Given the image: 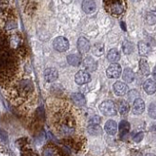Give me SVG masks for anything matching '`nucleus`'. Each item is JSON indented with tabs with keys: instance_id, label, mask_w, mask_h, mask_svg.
Segmentation results:
<instances>
[{
	"instance_id": "nucleus-17",
	"label": "nucleus",
	"mask_w": 156,
	"mask_h": 156,
	"mask_svg": "<svg viewBox=\"0 0 156 156\" xmlns=\"http://www.w3.org/2000/svg\"><path fill=\"white\" fill-rule=\"evenodd\" d=\"M105 130L108 135L110 136H114L117 133V130H118V126L117 123L114 120H107L105 124Z\"/></svg>"
},
{
	"instance_id": "nucleus-30",
	"label": "nucleus",
	"mask_w": 156,
	"mask_h": 156,
	"mask_svg": "<svg viewBox=\"0 0 156 156\" xmlns=\"http://www.w3.org/2000/svg\"><path fill=\"white\" fill-rule=\"evenodd\" d=\"M21 156H39V155H38L32 148H30V147H27V146H24V147L22 148Z\"/></svg>"
},
{
	"instance_id": "nucleus-5",
	"label": "nucleus",
	"mask_w": 156,
	"mask_h": 156,
	"mask_svg": "<svg viewBox=\"0 0 156 156\" xmlns=\"http://www.w3.org/2000/svg\"><path fill=\"white\" fill-rule=\"evenodd\" d=\"M42 156H68L62 148L54 143H48L42 149Z\"/></svg>"
},
{
	"instance_id": "nucleus-26",
	"label": "nucleus",
	"mask_w": 156,
	"mask_h": 156,
	"mask_svg": "<svg viewBox=\"0 0 156 156\" xmlns=\"http://www.w3.org/2000/svg\"><path fill=\"white\" fill-rule=\"evenodd\" d=\"M138 48H139V53H140V55L141 57H144L146 55H148V53L150 51L149 46L145 42H144V41H140L139 42Z\"/></svg>"
},
{
	"instance_id": "nucleus-7",
	"label": "nucleus",
	"mask_w": 156,
	"mask_h": 156,
	"mask_svg": "<svg viewBox=\"0 0 156 156\" xmlns=\"http://www.w3.org/2000/svg\"><path fill=\"white\" fill-rule=\"evenodd\" d=\"M53 47L58 52H66L69 48V42L63 36L56 37L53 41Z\"/></svg>"
},
{
	"instance_id": "nucleus-8",
	"label": "nucleus",
	"mask_w": 156,
	"mask_h": 156,
	"mask_svg": "<svg viewBox=\"0 0 156 156\" xmlns=\"http://www.w3.org/2000/svg\"><path fill=\"white\" fill-rule=\"evenodd\" d=\"M122 74V68L118 63H111L106 69V75L108 78L112 79H117Z\"/></svg>"
},
{
	"instance_id": "nucleus-2",
	"label": "nucleus",
	"mask_w": 156,
	"mask_h": 156,
	"mask_svg": "<svg viewBox=\"0 0 156 156\" xmlns=\"http://www.w3.org/2000/svg\"><path fill=\"white\" fill-rule=\"evenodd\" d=\"M19 70V58L9 38L0 32V84L8 86L14 81Z\"/></svg>"
},
{
	"instance_id": "nucleus-14",
	"label": "nucleus",
	"mask_w": 156,
	"mask_h": 156,
	"mask_svg": "<svg viewBox=\"0 0 156 156\" xmlns=\"http://www.w3.org/2000/svg\"><path fill=\"white\" fill-rule=\"evenodd\" d=\"M82 9L86 14H93L96 12L97 5L94 0H83Z\"/></svg>"
},
{
	"instance_id": "nucleus-37",
	"label": "nucleus",
	"mask_w": 156,
	"mask_h": 156,
	"mask_svg": "<svg viewBox=\"0 0 156 156\" xmlns=\"http://www.w3.org/2000/svg\"><path fill=\"white\" fill-rule=\"evenodd\" d=\"M131 1H133V2H140V0H131Z\"/></svg>"
},
{
	"instance_id": "nucleus-11",
	"label": "nucleus",
	"mask_w": 156,
	"mask_h": 156,
	"mask_svg": "<svg viewBox=\"0 0 156 156\" xmlns=\"http://www.w3.org/2000/svg\"><path fill=\"white\" fill-rule=\"evenodd\" d=\"M58 72L56 68L54 67H48L44 70V78H45L46 82H54L58 79Z\"/></svg>"
},
{
	"instance_id": "nucleus-34",
	"label": "nucleus",
	"mask_w": 156,
	"mask_h": 156,
	"mask_svg": "<svg viewBox=\"0 0 156 156\" xmlns=\"http://www.w3.org/2000/svg\"><path fill=\"white\" fill-rule=\"evenodd\" d=\"M144 134L143 133V132H140V133H139V134H136L135 136H134V141L135 143H140V141H141L143 140V139H144Z\"/></svg>"
},
{
	"instance_id": "nucleus-32",
	"label": "nucleus",
	"mask_w": 156,
	"mask_h": 156,
	"mask_svg": "<svg viewBox=\"0 0 156 156\" xmlns=\"http://www.w3.org/2000/svg\"><path fill=\"white\" fill-rule=\"evenodd\" d=\"M0 140H1L3 143L7 144L8 140H9V138H8V134L6 131H4L2 128H0Z\"/></svg>"
},
{
	"instance_id": "nucleus-22",
	"label": "nucleus",
	"mask_w": 156,
	"mask_h": 156,
	"mask_svg": "<svg viewBox=\"0 0 156 156\" xmlns=\"http://www.w3.org/2000/svg\"><path fill=\"white\" fill-rule=\"evenodd\" d=\"M66 60H67V62L72 66H80V63H81V58L79 55H77V54H70V55L67 56Z\"/></svg>"
},
{
	"instance_id": "nucleus-19",
	"label": "nucleus",
	"mask_w": 156,
	"mask_h": 156,
	"mask_svg": "<svg viewBox=\"0 0 156 156\" xmlns=\"http://www.w3.org/2000/svg\"><path fill=\"white\" fill-rule=\"evenodd\" d=\"M117 111H119V113L121 115H127L130 111V105L128 104V101L125 100H121L118 101L117 105Z\"/></svg>"
},
{
	"instance_id": "nucleus-1",
	"label": "nucleus",
	"mask_w": 156,
	"mask_h": 156,
	"mask_svg": "<svg viewBox=\"0 0 156 156\" xmlns=\"http://www.w3.org/2000/svg\"><path fill=\"white\" fill-rule=\"evenodd\" d=\"M48 124L57 136L66 139L81 138L83 119L79 109L70 102L54 99L48 102Z\"/></svg>"
},
{
	"instance_id": "nucleus-15",
	"label": "nucleus",
	"mask_w": 156,
	"mask_h": 156,
	"mask_svg": "<svg viewBox=\"0 0 156 156\" xmlns=\"http://www.w3.org/2000/svg\"><path fill=\"white\" fill-rule=\"evenodd\" d=\"M113 91L115 93V95L117 96H124L127 91H128V87L125 84V83L121 82V81H117L113 84Z\"/></svg>"
},
{
	"instance_id": "nucleus-10",
	"label": "nucleus",
	"mask_w": 156,
	"mask_h": 156,
	"mask_svg": "<svg viewBox=\"0 0 156 156\" xmlns=\"http://www.w3.org/2000/svg\"><path fill=\"white\" fill-rule=\"evenodd\" d=\"M144 109H145V104L144 100H141L139 98V99L134 101L133 106H132V112H133L135 115L143 114L144 112Z\"/></svg>"
},
{
	"instance_id": "nucleus-12",
	"label": "nucleus",
	"mask_w": 156,
	"mask_h": 156,
	"mask_svg": "<svg viewBox=\"0 0 156 156\" xmlns=\"http://www.w3.org/2000/svg\"><path fill=\"white\" fill-rule=\"evenodd\" d=\"M77 48L81 54H86L89 52L91 49L90 42L88 41L85 37H79L77 41Z\"/></svg>"
},
{
	"instance_id": "nucleus-16",
	"label": "nucleus",
	"mask_w": 156,
	"mask_h": 156,
	"mask_svg": "<svg viewBox=\"0 0 156 156\" xmlns=\"http://www.w3.org/2000/svg\"><path fill=\"white\" fill-rule=\"evenodd\" d=\"M143 88L147 95H153L156 92V83L152 79H146L144 83Z\"/></svg>"
},
{
	"instance_id": "nucleus-29",
	"label": "nucleus",
	"mask_w": 156,
	"mask_h": 156,
	"mask_svg": "<svg viewBox=\"0 0 156 156\" xmlns=\"http://www.w3.org/2000/svg\"><path fill=\"white\" fill-rule=\"evenodd\" d=\"M146 23L148 24H154L156 23V12L155 11H150L146 14Z\"/></svg>"
},
{
	"instance_id": "nucleus-20",
	"label": "nucleus",
	"mask_w": 156,
	"mask_h": 156,
	"mask_svg": "<svg viewBox=\"0 0 156 156\" xmlns=\"http://www.w3.org/2000/svg\"><path fill=\"white\" fill-rule=\"evenodd\" d=\"M122 78L127 83H132L135 79V73L130 67H126L122 72Z\"/></svg>"
},
{
	"instance_id": "nucleus-4",
	"label": "nucleus",
	"mask_w": 156,
	"mask_h": 156,
	"mask_svg": "<svg viewBox=\"0 0 156 156\" xmlns=\"http://www.w3.org/2000/svg\"><path fill=\"white\" fill-rule=\"evenodd\" d=\"M126 6V0H104L105 11L113 17H118L123 14Z\"/></svg>"
},
{
	"instance_id": "nucleus-23",
	"label": "nucleus",
	"mask_w": 156,
	"mask_h": 156,
	"mask_svg": "<svg viewBox=\"0 0 156 156\" xmlns=\"http://www.w3.org/2000/svg\"><path fill=\"white\" fill-rule=\"evenodd\" d=\"M130 131V123L126 120H122L119 124V135L120 136H123L127 135Z\"/></svg>"
},
{
	"instance_id": "nucleus-28",
	"label": "nucleus",
	"mask_w": 156,
	"mask_h": 156,
	"mask_svg": "<svg viewBox=\"0 0 156 156\" xmlns=\"http://www.w3.org/2000/svg\"><path fill=\"white\" fill-rule=\"evenodd\" d=\"M122 48H123V52L126 54V55H130L134 50V45L130 41H124L123 45H122Z\"/></svg>"
},
{
	"instance_id": "nucleus-18",
	"label": "nucleus",
	"mask_w": 156,
	"mask_h": 156,
	"mask_svg": "<svg viewBox=\"0 0 156 156\" xmlns=\"http://www.w3.org/2000/svg\"><path fill=\"white\" fill-rule=\"evenodd\" d=\"M71 100L73 104L77 106H84L86 105V99L80 93H73L71 95Z\"/></svg>"
},
{
	"instance_id": "nucleus-9",
	"label": "nucleus",
	"mask_w": 156,
	"mask_h": 156,
	"mask_svg": "<svg viewBox=\"0 0 156 156\" xmlns=\"http://www.w3.org/2000/svg\"><path fill=\"white\" fill-rule=\"evenodd\" d=\"M74 80L78 85H84L86 83L90 82L91 75L89 74V72H87L86 70H79L75 74Z\"/></svg>"
},
{
	"instance_id": "nucleus-33",
	"label": "nucleus",
	"mask_w": 156,
	"mask_h": 156,
	"mask_svg": "<svg viewBox=\"0 0 156 156\" xmlns=\"http://www.w3.org/2000/svg\"><path fill=\"white\" fill-rule=\"evenodd\" d=\"M100 123H101V117L98 115L92 116L89 119V124L91 125H100Z\"/></svg>"
},
{
	"instance_id": "nucleus-25",
	"label": "nucleus",
	"mask_w": 156,
	"mask_h": 156,
	"mask_svg": "<svg viewBox=\"0 0 156 156\" xmlns=\"http://www.w3.org/2000/svg\"><path fill=\"white\" fill-rule=\"evenodd\" d=\"M88 133L92 136H100L102 134V129L100 125H88Z\"/></svg>"
},
{
	"instance_id": "nucleus-21",
	"label": "nucleus",
	"mask_w": 156,
	"mask_h": 156,
	"mask_svg": "<svg viewBox=\"0 0 156 156\" xmlns=\"http://www.w3.org/2000/svg\"><path fill=\"white\" fill-rule=\"evenodd\" d=\"M107 60L110 62H117L120 60V52L117 49H111L107 53Z\"/></svg>"
},
{
	"instance_id": "nucleus-3",
	"label": "nucleus",
	"mask_w": 156,
	"mask_h": 156,
	"mask_svg": "<svg viewBox=\"0 0 156 156\" xmlns=\"http://www.w3.org/2000/svg\"><path fill=\"white\" fill-rule=\"evenodd\" d=\"M34 91V84L30 79H22L14 86V95L22 100L27 99Z\"/></svg>"
},
{
	"instance_id": "nucleus-35",
	"label": "nucleus",
	"mask_w": 156,
	"mask_h": 156,
	"mask_svg": "<svg viewBox=\"0 0 156 156\" xmlns=\"http://www.w3.org/2000/svg\"><path fill=\"white\" fill-rule=\"evenodd\" d=\"M152 75H153V78L156 80V66L154 67V69H153V71H152Z\"/></svg>"
},
{
	"instance_id": "nucleus-24",
	"label": "nucleus",
	"mask_w": 156,
	"mask_h": 156,
	"mask_svg": "<svg viewBox=\"0 0 156 156\" xmlns=\"http://www.w3.org/2000/svg\"><path fill=\"white\" fill-rule=\"evenodd\" d=\"M140 70L143 75H149L150 74V68L148 66V62L144 58H141L140 61Z\"/></svg>"
},
{
	"instance_id": "nucleus-27",
	"label": "nucleus",
	"mask_w": 156,
	"mask_h": 156,
	"mask_svg": "<svg viewBox=\"0 0 156 156\" xmlns=\"http://www.w3.org/2000/svg\"><path fill=\"white\" fill-rule=\"evenodd\" d=\"M93 54L94 55H96L97 57H101L104 55L105 53V46L104 44L101 43H97L94 45V47H93Z\"/></svg>"
},
{
	"instance_id": "nucleus-13",
	"label": "nucleus",
	"mask_w": 156,
	"mask_h": 156,
	"mask_svg": "<svg viewBox=\"0 0 156 156\" xmlns=\"http://www.w3.org/2000/svg\"><path fill=\"white\" fill-rule=\"evenodd\" d=\"M83 68H84L87 72L95 71L98 68V63L92 57H87L84 60V62H83Z\"/></svg>"
},
{
	"instance_id": "nucleus-6",
	"label": "nucleus",
	"mask_w": 156,
	"mask_h": 156,
	"mask_svg": "<svg viewBox=\"0 0 156 156\" xmlns=\"http://www.w3.org/2000/svg\"><path fill=\"white\" fill-rule=\"evenodd\" d=\"M100 111L104 115L106 116H113L117 113V108L115 104L112 101H104L101 102L99 106Z\"/></svg>"
},
{
	"instance_id": "nucleus-36",
	"label": "nucleus",
	"mask_w": 156,
	"mask_h": 156,
	"mask_svg": "<svg viewBox=\"0 0 156 156\" xmlns=\"http://www.w3.org/2000/svg\"><path fill=\"white\" fill-rule=\"evenodd\" d=\"M145 156H156L155 154H153V153H147Z\"/></svg>"
},
{
	"instance_id": "nucleus-31",
	"label": "nucleus",
	"mask_w": 156,
	"mask_h": 156,
	"mask_svg": "<svg viewBox=\"0 0 156 156\" xmlns=\"http://www.w3.org/2000/svg\"><path fill=\"white\" fill-rule=\"evenodd\" d=\"M148 115L151 117V118L156 119V104L155 102H152L149 107H148Z\"/></svg>"
}]
</instances>
